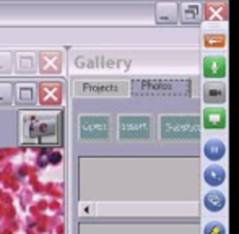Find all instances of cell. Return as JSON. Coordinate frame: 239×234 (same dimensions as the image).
<instances>
[{"label":"cell","mask_w":239,"mask_h":234,"mask_svg":"<svg viewBox=\"0 0 239 234\" xmlns=\"http://www.w3.org/2000/svg\"><path fill=\"white\" fill-rule=\"evenodd\" d=\"M224 151H226V148H224V143L221 142V140H218V138L208 140V142L205 143V146H203L205 156H207L208 160H212V161L221 160V158L224 156Z\"/></svg>","instance_id":"obj_7"},{"label":"cell","mask_w":239,"mask_h":234,"mask_svg":"<svg viewBox=\"0 0 239 234\" xmlns=\"http://www.w3.org/2000/svg\"><path fill=\"white\" fill-rule=\"evenodd\" d=\"M224 177H226V172L221 166H208L203 172V179L208 185L212 187H218L224 182Z\"/></svg>","instance_id":"obj_8"},{"label":"cell","mask_w":239,"mask_h":234,"mask_svg":"<svg viewBox=\"0 0 239 234\" xmlns=\"http://www.w3.org/2000/svg\"><path fill=\"white\" fill-rule=\"evenodd\" d=\"M78 88H81L83 93H117L120 90L116 83H81Z\"/></svg>","instance_id":"obj_10"},{"label":"cell","mask_w":239,"mask_h":234,"mask_svg":"<svg viewBox=\"0 0 239 234\" xmlns=\"http://www.w3.org/2000/svg\"><path fill=\"white\" fill-rule=\"evenodd\" d=\"M202 122L195 115H163L159 120L161 138L165 140H197Z\"/></svg>","instance_id":"obj_1"},{"label":"cell","mask_w":239,"mask_h":234,"mask_svg":"<svg viewBox=\"0 0 239 234\" xmlns=\"http://www.w3.org/2000/svg\"><path fill=\"white\" fill-rule=\"evenodd\" d=\"M203 127L208 130H220L226 127V109L207 107L203 111Z\"/></svg>","instance_id":"obj_5"},{"label":"cell","mask_w":239,"mask_h":234,"mask_svg":"<svg viewBox=\"0 0 239 234\" xmlns=\"http://www.w3.org/2000/svg\"><path fill=\"white\" fill-rule=\"evenodd\" d=\"M111 122L107 115H83L80 119V135L83 138H107Z\"/></svg>","instance_id":"obj_3"},{"label":"cell","mask_w":239,"mask_h":234,"mask_svg":"<svg viewBox=\"0 0 239 234\" xmlns=\"http://www.w3.org/2000/svg\"><path fill=\"white\" fill-rule=\"evenodd\" d=\"M49 161H50V163H54V164H57V163L60 161V153H59V151L50 153V154H49Z\"/></svg>","instance_id":"obj_12"},{"label":"cell","mask_w":239,"mask_h":234,"mask_svg":"<svg viewBox=\"0 0 239 234\" xmlns=\"http://www.w3.org/2000/svg\"><path fill=\"white\" fill-rule=\"evenodd\" d=\"M224 202H226V200H224V195L218 190L208 192V194L205 195V198H203L205 208H207L208 212H212V213L220 212V210L224 207Z\"/></svg>","instance_id":"obj_9"},{"label":"cell","mask_w":239,"mask_h":234,"mask_svg":"<svg viewBox=\"0 0 239 234\" xmlns=\"http://www.w3.org/2000/svg\"><path fill=\"white\" fill-rule=\"evenodd\" d=\"M226 75V59L223 55H208L203 59L205 78H223Z\"/></svg>","instance_id":"obj_4"},{"label":"cell","mask_w":239,"mask_h":234,"mask_svg":"<svg viewBox=\"0 0 239 234\" xmlns=\"http://www.w3.org/2000/svg\"><path fill=\"white\" fill-rule=\"evenodd\" d=\"M203 234H226V229L221 223L218 221H213V223H208L203 229Z\"/></svg>","instance_id":"obj_11"},{"label":"cell","mask_w":239,"mask_h":234,"mask_svg":"<svg viewBox=\"0 0 239 234\" xmlns=\"http://www.w3.org/2000/svg\"><path fill=\"white\" fill-rule=\"evenodd\" d=\"M203 99L207 102H223L226 99V86L220 81H210L203 85Z\"/></svg>","instance_id":"obj_6"},{"label":"cell","mask_w":239,"mask_h":234,"mask_svg":"<svg viewBox=\"0 0 239 234\" xmlns=\"http://www.w3.org/2000/svg\"><path fill=\"white\" fill-rule=\"evenodd\" d=\"M151 127L148 115H122L119 119V137L124 140H148Z\"/></svg>","instance_id":"obj_2"}]
</instances>
